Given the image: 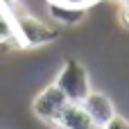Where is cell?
<instances>
[{
    "instance_id": "1",
    "label": "cell",
    "mask_w": 129,
    "mask_h": 129,
    "mask_svg": "<svg viewBox=\"0 0 129 129\" xmlns=\"http://www.w3.org/2000/svg\"><path fill=\"white\" fill-rule=\"evenodd\" d=\"M11 20H14V27H16V36H18V45H25V48H39V45H48L57 39V29L48 27L43 20H39L36 16L27 14V11H18L11 9Z\"/></svg>"
},
{
    "instance_id": "2",
    "label": "cell",
    "mask_w": 129,
    "mask_h": 129,
    "mask_svg": "<svg viewBox=\"0 0 129 129\" xmlns=\"http://www.w3.org/2000/svg\"><path fill=\"white\" fill-rule=\"evenodd\" d=\"M54 84L66 95V100L75 102V104H82V100L93 91L91 88V79H88V70L77 59H68L63 63V68H61L59 77L54 79Z\"/></svg>"
},
{
    "instance_id": "3",
    "label": "cell",
    "mask_w": 129,
    "mask_h": 129,
    "mask_svg": "<svg viewBox=\"0 0 129 129\" xmlns=\"http://www.w3.org/2000/svg\"><path fill=\"white\" fill-rule=\"evenodd\" d=\"M66 104H68L66 95H63V93L57 88V84L52 82L50 86H45V88L34 98L32 109H34V116H36L39 120H43L45 125H52V127H54V122H57V118H59V113L63 111Z\"/></svg>"
},
{
    "instance_id": "4",
    "label": "cell",
    "mask_w": 129,
    "mask_h": 129,
    "mask_svg": "<svg viewBox=\"0 0 129 129\" xmlns=\"http://www.w3.org/2000/svg\"><path fill=\"white\" fill-rule=\"evenodd\" d=\"M82 107H84V111L91 116V120H93L100 129L116 116V107H113L111 98L104 95V93H100V91H91V93L82 100Z\"/></svg>"
},
{
    "instance_id": "5",
    "label": "cell",
    "mask_w": 129,
    "mask_h": 129,
    "mask_svg": "<svg viewBox=\"0 0 129 129\" xmlns=\"http://www.w3.org/2000/svg\"><path fill=\"white\" fill-rule=\"evenodd\" d=\"M54 127L57 129H100L91 120V116L84 111V107L75 104V102H68L63 107V111L59 113Z\"/></svg>"
},
{
    "instance_id": "6",
    "label": "cell",
    "mask_w": 129,
    "mask_h": 129,
    "mask_svg": "<svg viewBox=\"0 0 129 129\" xmlns=\"http://www.w3.org/2000/svg\"><path fill=\"white\" fill-rule=\"evenodd\" d=\"M50 14H52L54 20H59L63 25H75V23H79L84 18L86 9L84 7H73V5H61L59 2V5H50Z\"/></svg>"
},
{
    "instance_id": "7",
    "label": "cell",
    "mask_w": 129,
    "mask_h": 129,
    "mask_svg": "<svg viewBox=\"0 0 129 129\" xmlns=\"http://www.w3.org/2000/svg\"><path fill=\"white\" fill-rule=\"evenodd\" d=\"M102 129H129V120L116 113V116H113V118H111V120H109Z\"/></svg>"
},
{
    "instance_id": "8",
    "label": "cell",
    "mask_w": 129,
    "mask_h": 129,
    "mask_svg": "<svg viewBox=\"0 0 129 129\" xmlns=\"http://www.w3.org/2000/svg\"><path fill=\"white\" fill-rule=\"evenodd\" d=\"M118 20H120V25L129 29V5H120V9H118Z\"/></svg>"
},
{
    "instance_id": "9",
    "label": "cell",
    "mask_w": 129,
    "mask_h": 129,
    "mask_svg": "<svg viewBox=\"0 0 129 129\" xmlns=\"http://www.w3.org/2000/svg\"><path fill=\"white\" fill-rule=\"evenodd\" d=\"M0 5H2L5 9H9V11H11V9H16V7H18V0H0Z\"/></svg>"
},
{
    "instance_id": "10",
    "label": "cell",
    "mask_w": 129,
    "mask_h": 129,
    "mask_svg": "<svg viewBox=\"0 0 129 129\" xmlns=\"http://www.w3.org/2000/svg\"><path fill=\"white\" fill-rule=\"evenodd\" d=\"M61 5H73V7H82V2H86V0H59Z\"/></svg>"
},
{
    "instance_id": "11",
    "label": "cell",
    "mask_w": 129,
    "mask_h": 129,
    "mask_svg": "<svg viewBox=\"0 0 129 129\" xmlns=\"http://www.w3.org/2000/svg\"><path fill=\"white\" fill-rule=\"evenodd\" d=\"M118 2H120V5H129V0H118Z\"/></svg>"
}]
</instances>
